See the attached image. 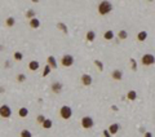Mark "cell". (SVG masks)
Here are the masks:
<instances>
[{"mask_svg": "<svg viewBox=\"0 0 155 137\" xmlns=\"http://www.w3.org/2000/svg\"><path fill=\"white\" fill-rule=\"evenodd\" d=\"M112 10V4L110 1H106V0H102V1L98 3L97 5V13L100 16H107L109 13H111Z\"/></svg>", "mask_w": 155, "mask_h": 137, "instance_id": "6da1fadb", "label": "cell"}, {"mask_svg": "<svg viewBox=\"0 0 155 137\" xmlns=\"http://www.w3.org/2000/svg\"><path fill=\"white\" fill-rule=\"evenodd\" d=\"M58 115L63 120H69V119H71V117H72V109L67 106V105H63V106H61V109H59Z\"/></svg>", "mask_w": 155, "mask_h": 137, "instance_id": "7a4b0ae2", "label": "cell"}, {"mask_svg": "<svg viewBox=\"0 0 155 137\" xmlns=\"http://www.w3.org/2000/svg\"><path fill=\"white\" fill-rule=\"evenodd\" d=\"M155 64V56L151 53H145L141 57V65L145 66V67H149V66H153Z\"/></svg>", "mask_w": 155, "mask_h": 137, "instance_id": "3957f363", "label": "cell"}, {"mask_svg": "<svg viewBox=\"0 0 155 137\" xmlns=\"http://www.w3.org/2000/svg\"><path fill=\"white\" fill-rule=\"evenodd\" d=\"M74 62H75V58H74L71 54H63L61 57L59 64H61V66H63V67H71L74 65Z\"/></svg>", "mask_w": 155, "mask_h": 137, "instance_id": "277c9868", "label": "cell"}, {"mask_svg": "<svg viewBox=\"0 0 155 137\" xmlns=\"http://www.w3.org/2000/svg\"><path fill=\"white\" fill-rule=\"evenodd\" d=\"M80 125H82L83 129H91V128H93V125H94L93 118L88 117V115L83 117L82 119H80Z\"/></svg>", "mask_w": 155, "mask_h": 137, "instance_id": "5b68a950", "label": "cell"}, {"mask_svg": "<svg viewBox=\"0 0 155 137\" xmlns=\"http://www.w3.org/2000/svg\"><path fill=\"white\" fill-rule=\"evenodd\" d=\"M12 117V109H10L9 105H1L0 106V118L3 119H9Z\"/></svg>", "mask_w": 155, "mask_h": 137, "instance_id": "8992f818", "label": "cell"}, {"mask_svg": "<svg viewBox=\"0 0 155 137\" xmlns=\"http://www.w3.org/2000/svg\"><path fill=\"white\" fill-rule=\"evenodd\" d=\"M62 89H63V84L61 82H58V80H56V82H52L51 84V91H52V93H54V94H59L62 92Z\"/></svg>", "mask_w": 155, "mask_h": 137, "instance_id": "52a82bcc", "label": "cell"}, {"mask_svg": "<svg viewBox=\"0 0 155 137\" xmlns=\"http://www.w3.org/2000/svg\"><path fill=\"white\" fill-rule=\"evenodd\" d=\"M92 82H93V79L89 74H83V75L80 76V83H82V86H84V87L92 86Z\"/></svg>", "mask_w": 155, "mask_h": 137, "instance_id": "ba28073f", "label": "cell"}, {"mask_svg": "<svg viewBox=\"0 0 155 137\" xmlns=\"http://www.w3.org/2000/svg\"><path fill=\"white\" fill-rule=\"evenodd\" d=\"M110 76H111V79L114 80V82H120V80L123 79V71L122 70H112L111 74H110Z\"/></svg>", "mask_w": 155, "mask_h": 137, "instance_id": "9c48e42d", "label": "cell"}, {"mask_svg": "<svg viewBox=\"0 0 155 137\" xmlns=\"http://www.w3.org/2000/svg\"><path fill=\"white\" fill-rule=\"evenodd\" d=\"M27 67H29L31 72H35L40 69V64H39V61H36V59H31L29 62V65H27Z\"/></svg>", "mask_w": 155, "mask_h": 137, "instance_id": "30bf717a", "label": "cell"}, {"mask_svg": "<svg viewBox=\"0 0 155 137\" xmlns=\"http://www.w3.org/2000/svg\"><path fill=\"white\" fill-rule=\"evenodd\" d=\"M47 65H48L52 70L58 67V65H57V59H56L54 56H48V58H47Z\"/></svg>", "mask_w": 155, "mask_h": 137, "instance_id": "8fae6325", "label": "cell"}, {"mask_svg": "<svg viewBox=\"0 0 155 137\" xmlns=\"http://www.w3.org/2000/svg\"><path fill=\"white\" fill-rule=\"evenodd\" d=\"M119 129H120V124H119V123H112V124H110L107 131L112 136V135H116V133L119 132Z\"/></svg>", "mask_w": 155, "mask_h": 137, "instance_id": "7c38bea8", "label": "cell"}, {"mask_svg": "<svg viewBox=\"0 0 155 137\" xmlns=\"http://www.w3.org/2000/svg\"><path fill=\"white\" fill-rule=\"evenodd\" d=\"M147 35H149L147 34V31L142 30L136 35V39H137V41H140V43H143V41H146V39H147Z\"/></svg>", "mask_w": 155, "mask_h": 137, "instance_id": "4fadbf2b", "label": "cell"}, {"mask_svg": "<svg viewBox=\"0 0 155 137\" xmlns=\"http://www.w3.org/2000/svg\"><path fill=\"white\" fill-rule=\"evenodd\" d=\"M114 36H115V34H114V31L112 30H106L104 33V35H102L104 40H106V41H111L112 39H114Z\"/></svg>", "mask_w": 155, "mask_h": 137, "instance_id": "5bb4252c", "label": "cell"}, {"mask_svg": "<svg viewBox=\"0 0 155 137\" xmlns=\"http://www.w3.org/2000/svg\"><path fill=\"white\" fill-rule=\"evenodd\" d=\"M94 39H96V33H94L93 30H88L85 34V40L88 43H93Z\"/></svg>", "mask_w": 155, "mask_h": 137, "instance_id": "9a60e30c", "label": "cell"}, {"mask_svg": "<svg viewBox=\"0 0 155 137\" xmlns=\"http://www.w3.org/2000/svg\"><path fill=\"white\" fill-rule=\"evenodd\" d=\"M29 27H31L33 30H36V29H39L40 27V21H39V18H33V20H30L29 21Z\"/></svg>", "mask_w": 155, "mask_h": 137, "instance_id": "2e32d148", "label": "cell"}, {"mask_svg": "<svg viewBox=\"0 0 155 137\" xmlns=\"http://www.w3.org/2000/svg\"><path fill=\"white\" fill-rule=\"evenodd\" d=\"M41 127H43L44 129H51L52 127H53V120L49 118H45V120L41 123Z\"/></svg>", "mask_w": 155, "mask_h": 137, "instance_id": "e0dca14e", "label": "cell"}, {"mask_svg": "<svg viewBox=\"0 0 155 137\" xmlns=\"http://www.w3.org/2000/svg\"><path fill=\"white\" fill-rule=\"evenodd\" d=\"M25 17H26L27 20H33V18H35L36 17V12H35V9H33V8H30V9H27L26 10V13H25Z\"/></svg>", "mask_w": 155, "mask_h": 137, "instance_id": "ac0fdd59", "label": "cell"}, {"mask_svg": "<svg viewBox=\"0 0 155 137\" xmlns=\"http://www.w3.org/2000/svg\"><path fill=\"white\" fill-rule=\"evenodd\" d=\"M127 100L129 101H136L137 100V92L135 89H131L127 92Z\"/></svg>", "mask_w": 155, "mask_h": 137, "instance_id": "d6986e66", "label": "cell"}, {"mask_svg": "<svg viewBox=\"0 0 155 137\" xmlns=\"http://www.w3.org/2000/svg\"><path fill=\"white\" fill-rule=\"evenodd\" d=\"M27 115H29V109H27V107L22 106V107L18 109V117L20 118H26Z\"/></svg>", "mask_w": 155, "mask_h": 137, "instance_id": "ffe728a7", "label": "cell"}, {"mask_svg": "<svg viewBox=\"0 0 155 137\" xmlns=\"http://www.w3.org/2000/svg\"><path fill=\"white\" fill-rule=\"evenodd\" d=\"M128 38V31L127 30H119L118 31V39L119 40H127Z\"/></svg>", "mask_w": 155, "mask_h": 137, "instance_id": "44dd1931", "label": "cell"}, {"mask_svg": "<svg viewBox=\"0 0 155 137\" xmlns=\"http://www.w3.org/2000/svg\"><path fill=\"white\" fill-rule=\"evenodd\" d=\"M14 25H16V18H14V17H8V18L5 20V26L8 27V29L13 27Z\"/></svg>", "mask_w": 155, "mask_h": 137, "instance_id": "7402d4cb", "label": "cell"}, {"mask_svg": "<svg viewBox=\"0 0 155 137\" xmlns=\"http://www.w3.org/2000/svg\"><path fill=\"white\" fill-rule=\"evenodd\" d=\"M56 27H57V29H58V30H61V31H62V33H63V34H66V35H67V34H69V30H67V26H66V25H65V23H63V22H58L57 25H56Z\"/></svg>", "mask_w": 155, "mask_h": 137, "instance_id": "603a6c76", "label": "cell"}, {"mask_svg": "<svg viewBox=\"0 0 155 137\" xmlns=\"http://www.w3.org/2000/svg\"><path fill=\"white\" fill-rule=\"evenodd\" d=\"M13 58H14V61L21 62L23 59V53L22 52H20V51H16L14 53H13Z\"/></svg>", "mask_w": 155, "mask_h": 137, "instance_id": "cb8c5ba5", "label": "cell"}, {"mask_svg": "<svg viewBox=\"0 0 155 137\" xmlns=\"http://www.w3.org/2000/svg\"><path fill=\"white\" fill-rule=\"evenodd\" d=\"M16 80H17V83H25V82H26V75H25L23 72L17 74V75H16Z\"/></svg>", "mask_w": 155, "mask_h": 137, "instance_id": "d4e9b609", "label": "cell"}, {"mask_svg": "<svg viewBox=\"0 0 155 137\" xmlns=\"http://www.w3.org/2000/svg\"><path fill=\"white\" fill-rule=\"evenodd\" d=\"M20 137H33V133H31L29 129H22L20 132Z\"/></svg>", "mask_w": 155, "mask_h": 137, "instance_id": "484cf974", "label": "cell"}, {"mask_svg": "<svg viewBox=\"0 0 155 137\" xmlns=\"http://www.w3.org/2000/svg\"><path fill=\"white\" fill-rule=\"evenodd\" d=\"M51 72H52V69L49 67L48 65H45V67L43 69V72H41V76H43V78H45V76H48Z\"/></svg>", "mask_w": 155, "mask_h": 137, "instance_id": "4316f807", "label": "cell"}, {"mask_svg": "<svg viewBox=\"0 0 155 137\" xmlns=\"http://www.w3.org/2000/svg\"><path fill=\"white\" fill-rule=\"evenodd\" d=\"M93 64H94V66H96L98 70H100V71H104V64H102L100 59H94Z\"/></svg>", "mask_w": 155, "mask_h": 137, "instance_id": "83f0119b", "label": "cell"}, {"mask_svg": "<svg viewBox=\"0 0 155 137\" xmlns=\"http://www.w3.org/2000/svg\"><path fill=\"white\" fill-rule=\"evenodd\" d=\"M129 64H131V69L132 71H137V62L135 58H129Z\"/></svg>", "mask_w": 155, "mask_h": 137, "instance_id": "f1b7e54d", "label": "cell"}, {"mask_svg": "<svg viewBox=\"0 0 155 137\" xmlns=\"http://www.w3.org/2000/svg\"><path fill=\"white\" fill-rule=\"evenodd\" d=\"M44 120H45V117H44L43 114H39L38 117H36V123H38V124L41 125V123H43Z\"/></svg>", "mask_w": 155, "mask_h": 137, "instance_id": "f546056e", "label": "cell"}, {"mask_svg": "<svg viewBox=\"0 0 155 137\" xmlns=\"http://www.w3.org/2000/svg\"><path fill=\"white\" fill-rule=\"evenodd\" d=\"M102 133H104V137H111V135L109 133L107 129H104V132H102Z\"/></svg>", "mask_w": 155, "mask_h": 137, "instance_id": "4dcf8cb0", "label": "cell"}, {"mask_svg": "<svg viewBox=\"0 0 155 137\" xmlns=\"http://www.w3.org/2000/svg\"><path fill=\"white\" fill-rule=\"evenodd\" d=\"M4 67H5V69H9V67H10V62H9V61H5Z\"/></svg>", "mask_w": 155, "mask_h": 137, "instance_id": "1f68e13d", "label": "cell"}, {"mask_svg": "<svg viewBox=\"0 0 155 137\" xmlns=\"http://www.w3.org/2000/svg\"><path fill=\"white\" fill-rule=\"evenodd\" d=\"M143 137H153V135H151V132H145L143 133Z\"/></svg>", "mask_w": 155, "mask_h": 137, "instance_id": "d6a6232c", "label": "cell"}, {"mask_svg": "<svg viewBox=\"0 0 155 137\" xmlns=\"http://www.w3.org/2000/svg\"><path fill=\"white\" fill-rule=\"evenodd\" d=\"M4 92H5V89L3 87H0V93H4Z\"/></svg>", "mask_w": 155, "mask_h": 137, "instance_id": "836d02e7", "label": "cell"}]
</instances>
